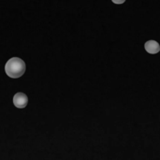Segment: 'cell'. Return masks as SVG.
Returning <instances> with one entry per match:
<instances>
[{
    "mask_svg": "<svg viewBox=\"0 0 160 160\" xmlns=\"http://www.w3.org/2000/svg\"><path fill=\"white\" fill-rule=\"evenodd\" d=\"M25 63L22 59L19 57H12L5 65L6 74L12 79H18L22 77L25 72Z\"/></svg>",
    "mask_w": 160,
    "mask_h": 160,
    "instance_id": "6da1fadb",
    "label": "cell"
},
{
    "mask_svg": "<svg viewBox=\"0 0 160 160\" xmlns=\"http://www.w3.org/2000/svg\"><path fill=\"white\" fill-rule=\"evenodd\" d=\"M28 103V98L24 93H16L13 97V104L18 109H23Z\"/></svg>",
    "mask_w": 160,
    "mask_h": 160,
    "instance_id": "7a4b0ae2",
    "label": "cell"
},
{
    "mask_svg": "<svg viewBox=\"0 0 160 160\" xmlns=\"http://www.w3.org/2000/svg\"><path fill=\"white\" fill-rule=\"evenodd\" d=\"M144 48H145V51L151 54H156L160 52L159 43L154 39H150V40L146 41L144 44Z\"/></svg>",
    "mask_w": 160,
    "mask_h": 160,
    "instance_id": "3957f363",
    "label": "cell"
},
{
    "mask_svg": "<svg viewBox=\"0 0 160 160\" xmlns=\"http://www.w3.org/2000/svg\"><path fill=\"white\" fill-rule=\"evenodd\" d=\"M114 4H123V3H125V1L126 0H112Z\"/></svg>",
    "mask_w": 160,
    "mask_h": 160,
    "instance_id": "277c9868",
    "label": "cell"
}]
</instances>
